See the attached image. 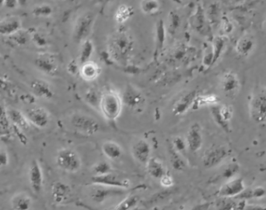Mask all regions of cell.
<instances>
[{"label": "cell", "instance_id": "cell-36", "mask_svg": "<svg viewBox=\"0 0 266 210\" xmlns=\"http://www.w3.org/2000/svg\"><path fill=\"white\" fill-rule=\"evenodd\" d=\"M92 171L94 176H101L112 172V168L108 161H99L93 166Z\"/></svg>", "mask_w": 266, "mask_h": 210}, {"label": "cell", "instance_id": "cell-22", "mask_svg": "<svg viewBox=\"0 0 266 210\" xmlns=\"http://www.w3.org/2000/svg\"><path fill=\"white\" fill-rule=\"evenodd\" d=\"M22 22L20 17L11 16L0 21V37H11L21 31Z\"/></svg>", "mask_w": 266, "mask_h": 210}, {"label": "cell", "instance_id": "cell-20", "mask_svg": "<svg viewBox=\"0 0 266 210\" xmlns=\"http://www.w3.org/2000/svg\"><path fill=\"white\" fill-rule=\"evenodd\" d=\"M31 90L35 97L41 99L51 100L55 94L51 84L42 79L33 81L31 84Z\"/></svg>", "mask_w": 266, "mask_h": 210}, {"label": "cell", "instance_id": "cell-37", "mask_svg": "<svg viewBox=\"0 0 266 210\" xmlns=\"http://www.w3.org/2000/svg\"><path fill=\"white\" fill-rule=\"evenodd\" d=\"M52 7L49 4H40L33 8V16L36 17H49L53 14Z\"/></svg>", "mask_w": 266, "mask_h": 210}, {"label": "cell", "instance_id": "cell-44", "mask_svg": "<svg viewBox=\"0 0 266 210\" xmlns=\"http://www.w3.org/2000/svg\"><path fill=\"white\" fill-rule=\"evenodd\" d=\"M159 181H160V184H161V186L164 187V188H171L174 185V178L168 173L164 174V176L161 179L159 180Z\"/></svg>", "mask_w": 266, "mask_h": 210}, {"label": "cell", "instance_id": "cell-19", "mask_svg": "<svg viewBox=\"0 0 266 210\" xmlns=\"http://www.w3.org/2000/svg\"><path fill=\"white\" fill-rule=\"evenodd\" d=\"M30 185L35 194H40L43 189L44 176L41 165L37 160H33L28 172Z\"/></svg>", "mask_w": 266, "mask_h": 210}, {"label": "cell", "instance_id": "cell-7", "mask_svg": "<svg viewBox=\"0 0 266 210\" xmlns=\"http://www.w3.org/2000/svg\"><path fill=\"white\" fill-rule=\"evenodd\" d=\"M250 116L258 124L266 123V89L253 94L249 104Z\"/></svg>", "mask_w": 266, "mask_h": 210}, {"label": "cell", "instance_id": "cell-39", "mask_svg": "<svg viewBox=\"0 0 266 210\" xmlns=\"http://www.w3.org/2000/svg\"><path fill=\"white\" fill-rule=\"evenodd\" d=\"M173 150L176 152L181 154V156L186 154V151H188V146L186 143L185 138L181 136H176L172 140Z\"/></svg>", "mask_w": 266, "mask_h": 210}, {"label": "cell", "instance_id": "cell-49", "mask_svg": "<svg viewBox=\"0 0 266 210\" xmlns=\"http://www.w3.org/2000/svg\"><path fill=\"white\" fill-rule=\"evenodd\" d=\"M20 0H5V5L9 10H15L19 7Z\"/></svg>", "mask_w": 266, "mask_h": 210}, {"label": "cell", "instance_id": "cell-47", "mask_svg": "<svg viewBox=\"0 0 266 210\" xmlns=\"http://www.w3.org/2000/svg\"><path fill=\"white\" fill-rule=\"evenodd\" d=\"M180 25V18L176 14H171L170 17V28L172 31H176Z\"/></svg>", "mask_w": 266, "mask_h": 210}, {"label": "cell", "instance_id": "cell-43", "mask_svg": "<svg viewBox=\"0 0 266 210\" xmlns=\"http://www.w3.org/2000/svg\"><path fill=\"white\" fill-rule=\"evenodd\" d=\"M31 40L34 45L39 48H44L48 45V40L42 34L39 32H35L31 35Z\"/></svg>", "mask_w": 266, "mask_h": 210}, {"label": "cell", "instance_id": "cell-24", "mask_svg": "<svg viewBox=\"0 0 266 210\" xmlns=\"http://www.w3.org/2000/svg\"><path fill=\"white\" fill-rule=\"evenodd\" d=\"M145 166L149 175L154 179L160 180L167 173L164 163L157 157H151Z\"/></svg>", "mask_w": 266, "mask_h": 210}, {"label": "cell", "instance_id": "cell-25", "mask_svg": "<svg viewBox=\"0 0 266 210\" xmlns=\"http://www.w3.org/2000/svg\"><path fill=\"white\" fill-rule=\"evenodd\" d=\"M101 66L91 60L86 62L84 65H81V68H80V75L84 81H88V82L95 81L96 79L101 75Z\"/></svg>", "mask_w": 266, "mask_h": 210}, {"label": "cell", "instance_id": "cell-21", "mask_svg": "<svg viewBox=\"0 0 266 210\" xmlns=\"http://www.w3.org/2000/svg\"><path fill=\"white\" fill-rule=\"evenodd\" d=\"M256 48V40L251 34H244L236 42L235 49L237 55L243 58H247L253 53Z\"/></svg>", "mask_w": 266, "mask_h": 210}, {"label": "cell", "instance_id": "cell-2", "mask_svg": "<svg viewBox=\"0 0 266 210\" xmlns=\"http://www.w3.org/2000/svg\"><path fill=\"white\" fill-rule=\"evenodd\" d=\"M121 94L113 89L103 91L99 111L107 121H114L121 115L123 108Z\"/></svg>", "mask_w": 266, "mask_h": 210}, {"label": "cell", "instance_id": "cell-53", "mask_svg": "<svg viewBox=\"0 0 266 210\" xmlns=\"http://www.w3.org/2000/svg\"><path fill=\"white\" fill-rule=\"evenodd\" d=\"M178 1H180V2H185L187 0H178Z\"/></svg>", "mask_w": 266, "mask_h": 210}, {"label": "cell", "instance_id": "cell-54", "mask_svg": "<svg viewBox=\"0 0 266 210\" xmlns=\"http://www.w3.org/2000/svg\"><path fill=\"white\" fill-rule=\"evenodd\" d=\"M0 116H1V109H0Z\"/></svg>", "mask_w": 266, "mask_h": 210}, {"label": "cell", "instance_id": "cell-48", "mask_svg": "<svg viewBox=\"0 0 266 210\" xmlns=\"http://www.w3.org/2000/svg\"><path fill=\"white\" fill-rule=\"evenodd\" d=\"M253 198H264L266 195L265 188L258 186L252 188Z\"/></svg>", "mask_w": 266, "mask_h": 210}, {"label": "cell", "instance_id": "cell-17", "mask_svg": "<svg viewBox=\"0 0 266 210\" xmlns=\"http://www.w3.org/2000/svg\"><path fill=\"white\" fill-rule=\"evenodd\" d=\"M131 155L136 161L143 165H146L152 157V149L148 141L146 139H139L134 143L131 149Z\"/></svg>", "mask_w": 266, "mask_h": 210}, {"label": "cell", "instance_id": "cell-12", "mask_svg": "<svg viewBox=\"0 0 266 210\" xmlns=\"http://www.w3.org/2000/svg\"><path fill=\"white\" fill-rule=\"evenodd\" d=\"M35 65L45 75L52 77L58 72V62L57 57L49 52L38 54L35 58Z\"/></svg>", "mask_w": 266, "mask_h": 210}, {"label": "cell", "instance_id": "cell-27", "mask_svg": "<svg viewBox=\"0 0 266 210\" xmlns=\"http://www.w3.org/2000/svg\"><path fill=\"white\" fill-rule=\"evenodd\" d=\"M11 206L14 210H31L32 200L29 195L21 192L13 197Z\"/></svg>", "mask_w": 266, "mask_h": 210}, {"label": "cell", "instance_id": "cell-10", "mask_svg": "<svg viewBox=\"0 0 266 210\" xmlns=\"http://www.w3.org/2000/svg\"><path fill=\"white\" fill-rule=\"evenodd\" d=\"M91 184L125 190L128 189L131 186L129 180L121 178L117 174H113L112 172L101 175V176H93L91 178Z\"/></svg>", "mask_w": 266, "mask_h": 210}, {"label": "cell", "instance_id": "cell-33", "mask_svg": "<svg viewBox=\"0 0 266 210\" xmlns=\"http://www.w3.org/2000/svg\"><path fill=\"white\" fill-rule=\"evenodd\" d=\"M166 40L165 25L162 20L159 21L156 25V52L159 53L164 48Z\"/></svg>", "mask_w": 266, "mask_h": 210}, {"label": "cell", "instance_id": "cell-3", "mask_svg": "<svg viewBox=\"0 0 266 210\" xmlns=\"http://www.w3.org/2000/svg\"><path fill=\"white\" fill-rule=\"evenodd\" d=\"M96 21V15L91 11L84 13L77 17L74 30H73V40L77 44H82L84 41L89 39Z\"/></svg>", "mask_w": 266, "mask_h": 210}, {"label": "cell", "instance_id": "cell-13", "mask_svg": "<svg viewBox=\"0 0 266 210\" xmlns=\"http://www.w3.org/2000/svg\"><path fill=\"white\" fill-rule=\"evenodd\" d=\"M24 114L30 123L39 128H46L51 121L49 112L42 107H33Z\"/></svg>", "mask_w": 266, "mask_h": 210}, {"label": "cell", "instance_id": "cell-55", "mask_svg": "<svg viewBox=\"0 0 266 210\" xmlns=\"http://www.w3.org/2000/svg\"><path fill=\"white\" fill-rule=\"evenodd\" d=\"M190 210H191V209H190Z\"/></svg>", "mask_w": 266, "mask_h": 210}, {"label": "cell", "instance_id": "cell-46", "mask_svg": "<svg viewBox=\"0 0 266 210\" xmlns=\"http://www.w3.org/2000/svg\"><path fill=\"white\" fill-rule=\"evenodd\" d=\"M9 164V156L7 151L0 148V170L6 168Z\"/></svg>", "mask_w": 266, "mask_h": 210}, {"label": "cell", "instance_id": "cell-31", "mask_svg": "<svg viewBox=\"0 0 266 210\" xmlns=\"http://www.w3.org/2000/svg\"><path fill=\"white\" fill-rule=\"evenodd\" d=\"M218 97L215 94H203V95L198 94L194 101L192 108L197 109L204 106H214L218 104Z\"/></svg>", "mask_w": 266, "mask_h": 210}, {"label": "cell", "instance_id": "cell-16", "mask_svg": "<svg viewBox=\"0 0 266 210\" xmlns=\"http://www.w3.org/2000/svg\"><path fill=\"white\" fill-rule=\"evenodd\" d=\"M245 189L244 180L241 178H234L226 181L218 191L221 198H235Z\"/></svg>", "mask_w": 266, "mask_h": 210}, {"label": "cell", "instance_id": "cell-9", "mask_svg": "<svg viewBox=\"0 0 266 210\" xmlns=\"http://www.w3.org/2000/svg\"><path fill=\"white\" fill-rule=\"evenodd\" d=\"M212 116L217 125H218L224 132H230V120L232 119L233 108L227 104H217L210 107Z\"/></svg>", "mask_w": 266, "mask_h": 210}, {"label": "cell", "instance_id": "cell-1", "mask_svg": "<svg viewBox=\"0 0 266 210\" xmlns=\"http://www.w3.org/2000/svg\"><path fill=\"white\" fill-rule=\"evenodd\" d=\"M132 48V41L125 31L115 33L108 43L110 56L118 63H125L128 61Z\"/></svg>", "mask_w": 266, "mask_h": 210}, {"label": "cell", "instance_id": "cell-15", "mask_svg": "<svg viewBox=\"0 0 266 210\" xmlns=\"http://www.w3.org/2000/svg\"><path fill=\"white\" fill-rule=\"evenodd\" d=\"M220 88L226 95L235 96L241 88V82L237 74L233 71L224 73L220 79Z\"/></svg>", "mask_w": 266, "mask_h": 210}, {"label": "cell", "instance_id": "cell-52", "mask_svg": "<svg viewBox=\"0 0 266 210\" xmlns=\"http://www.w3.org/2000/svg\"><path fill=\"white\" fill-rule=\"evenodd\" d=\"M5 5V0H0V9L3 8Z\"/></svg>", "mask_w": 266, "mask_h": 210}, {"label": "cell", "instance_id": "cell-50", "mask_svg": "<svg viewBox=\"0 0 266 210\" xmlns=\"http://www.w3.org/2000/svg\"><path fill=\"white\" fill-rule=\"evenodd\" d=\"M241 210H266V206L261 205H245L244 204Z\"/></svg>", "mask_w": 266, "mask_h": 210}, {"label": "cell", "instance_id": "cell-18", "mask_svg": "<svg viewBox=\"0 0 266 210\" xmlns=\"http://www.w3.org/2000/svg\"><path fill=\"white\" fill-rule=\"evenodd\" d=\"M198 95V93L197 91H191L190 92L185 93L174 104L172 108L173 114L176 116L184 115L193 108L194 101Z\"/></svg>", "mask_w": 266, "mask_h": 210}, {"label": "cell", "instance_id": "cell-14", "mask_svg": "<svg viewBox=\"0 0 266 210\" xmlns=\"http://www.w3.org/2000/svg\"><path fill=\"white\" fill-rule=\"evenodd\" d=\"M185 140L188 151L196 153L201 150L203 145V128L200 123L194 122L190 126Z\"/></svg>", "mask_w": 266, "mask_h": 210}, {"label": "cell", "instance_id": "cell-42", "mask_svg": "<svg viewBox=\"0 0 266 210\" xmlns=\"http://www.w3.org/2000/svg\"><path fill=\"white\" fill-rule=\"evenodd\" d=\"M28 34L25 31H17L15 34L11 35V38L12 41H14V44L17 45H24L28 41Z\"/></svg>", "mask_w": 266, "mask_h": 210}, {"label": "cell", "instance_id": "cell-40", "mask_svg": "<svg viewBox=\"0 0 266 210\" xmlns=\"http://www.w3.org/2000/svg\"><path fill=\"white\" fill-rule=\"evenodd\" d=\"M171 162L173 168L176 171H182L185 167V163L182 159V156L176 152L171 147Z\"/></svg>", "mask_w": 266, "mask_h": 210}, {"label": "cell", "instance_id": "cell-45", "mask_svg": "<svg viewBox=\"0 0 266 210\" xmlns=\"http://www.w3.org/2000/svg\"><path fill=\"white\" fill-rule=\"evenodd\" d=\"M80 68H81V65L75 60L70 61V63L67 65V70H68L69 74L71 75L75 76L77 74H80Z\"/></svg>", "mask_w": 266, "mask_h": 210}, {"label": "cell", "instance_id": "cell-32", "mask_svg": "<svg viewBox=\"0 0 266 210\" xmlns=\"http://www.w3.org/2000/svg\"><path fill=\"white\" fill-rule=\"evenodd\" d=\"M8 116L17 127L22 128L23 130L28 129L29 128L30 122L26 118L24 113L21 111L16 109L9 110Z\"/></svg>", "mask_w": 266, "mask_h": 210}, {"label": "cell", "instance_id": "cell-5", "mask_svg": "<svg viewBox=\"0 0 266 210\" xmlns=\"http://www.w3.org/2000/svg\"><path fill=\"white\" fill-rule=\"evenodd\" d=\"M55 161L58 168L66 172L77 173L82 168L81 157L74 149H61L57 153Z\"/></svg>", "mask_w": 266, "mask_h": 210}, {"label": "cell", "instance_id": "cell-26", "mask_svg": "<svg viewBox=\"0 0 266 210\" xmlns=\"http://www.w3.org/2000/svg\"><path fill=\"white\" fill-rule=\"evenodd\" d=\"M101 151L106 158L110 161L120 159L123 154V149L121 145L114 141H106L101 146Z\"/></svg>", "mask_w": 266, "mask_h": 210}, {"label": "cell", "instance_id": "cell-4", "mask_svg": "<svg viewBox=\"0 0 266 210\" xmlns=\"http://www.w3.org/2000/svg\"><path fill=\"white\" fill-rule=\"evenodd\" d=\"M70 124L77 132L83 135H94L101 129L99 121L84 113H74L70 118Z\"/></svg>", "mask_w": 266, "mask_h": 210}, {"label": "cell", "instance_id": "cell-38", "mask_svg": "<svg viewBox=\"0 0 266 210\" xmlns=\"http://www.w3.org/2000/svg\"><path fill=\"white\" fill-rule=\"evenodd\" d=\"M139 198L137 195L126 197L113 208V210H130L138 204Z\"/></svg>", "mask_w": 266, "mask_h": 210}, {"label": "cell", "instance_id": "cell-29", "mask_svg": "<svg viewBox=\"0 0 266 210\" xmlns=\"http://www.w3.org/2000/svg\"><path fill=\"white\" fill-rule=\"evenodd\" d=\"M102 92L103 91H100L97 88L92 87L86 92L85 95H84V101L88 104L89 106L99 111Z\"/></svg>", "mask_w": 266, "mask_h": 210}, {"label": "cell", "instance_id": "cell-30", "mask_svg": "<svg viewBox=\"0 0 266 210\" xmlns=\"http://www.w3.org/2000/svg\"><path fill=\"white\" fill-rule=\"evenodd\" d=\"M134 14V9L128 5H120L114 13V20L118 24H123L128 21Z\"/></svg>", "mask_w": 266, "mask_h": 210}, {"label": "cell", "instance_id": "cell-28", "mask_svg": "<svg viewBox=\"0 0 266 210\" xmlns=\"http://www.w3.org/2000/svg\"><path fill=\"white\" fill-rule=\"evenodd\" d=\"M94 48L95 47L91 40L87 39L81 44V51L77 60L80 65H84L86 62L91 61V57L94 55Z\"/></svg>", "mask_w": 266, "mask_h": 210}, {"label": "cell", "instance_id": "cell-41", "mask_svg": "<svg viewBox=\"0 0 266 210\" xmlns=\"http://www.w3.org/2000/svg\"><path fill=\"white\" fill-rule=\"evenodd\" d=\"M239 170H240V167H239L237 163L230 164L222 172L221 178L227 181H229V180L233 179V178H235L237 173L239 172Z\"/></svg>", "mask_w": 266, "mask_h": 210}, {"label": "cell", "instance_id": "cell-11", "mask_svg": "<svg viewBox=\"0 0 266 210\" xmlns=\"http://www.w3.org/2000/svg\"><path fill=\"white\" fill-rule=\"evenodd\" d=\"M121 98H122L123 104L134 111L141 109L146 103L144 94L131 84L126 86Z\"/></svg>", "mask_w": 266, "mask_h": 210}, {"label": "cell", "instance_id": "cell-6", "mask_svg": "<svg viewBox=\"0 0 266 210\" xmlns=\"http://www.w3.org/2000/svg\"><path fill=\"white\" fill-rule=\"evenodd\" d=\"M126 190L121 188H111L104 185H92L89 188V196L96 204L101 205L112 198L122 196Z\"/></svg>", "mask_w": 266, "mask_h": 210}, {"label": "cell", "instance_id": "cell-23", "mask_svg": "<svg viewBox=\"0 0 266 210\" xmlns=\"http://www.w3.org/2000/svg\"><path fill=\"white\" fill-rule=\"evenodd\" d=\"M72 189L70 185L62 181H55L51 188V194L55 203L62 204L66 202L71 196Z\"/></svg>", "mask_w": 266, "mask_h": 210}, {"label": "cell", "instance_id": "cell-34", "mask_svg": "<svg viewBox=\"0 0 266 210\" xmlns=\"http://www.w3.org/2000/svg\"><path fill=\"white\" fill-rule=\"evenodd\" d=\"M161 8L159 0H142L140 3V10L142 13L147 15H154L157 14Z\"/></svg>", "mask_w": 266, "mask_h": 210}, {"label": "cell", "instance_id": "cell-51", "mask_svg": "<svg viewBox=\"0 0 266 210\" xmlns=\"http://www.w3.org/2000/svg\"><path fill=\"white\" fill-rule=\"evenodd\" d=\"M223 27H224V31L227 34H230V33L232 32L233 29H234V26H233L232 23L230 22V21H226L223 24Z\"/></svg>", "mask_w": 266, "mask_h": 210}, {"label": "cell", "instance_id": "cell-8", "mask_svg": "<svg viewBox=\"0 0 266 210\" xmlns=\"http://www.w3.org/2000/svg\"><path fill=\"white\" fill-rule=\"evenodd\" d=\"M228 148L223 146H216L208 149L203 157V164L207 169H212L224 162L230 156Z\"/></svg>", "mask_w": 266, "mask_h": 210}, {"label": "cell", "instance_id": "cell-35", "mask_svg": "<svg viewBox=\"0 0 266 210\" xmlns=\"http://www.w3.org/2000/svg\"><path fill=\"white\" fill-rule=\"evenodd\" d=\"M226 45H227L226 37H217L214 39V44L212 45V49L214 53V64H215L221 56L225 49Z\"/></svg>", "mask_w": 266, "mask_h": 210}]
</instances>
